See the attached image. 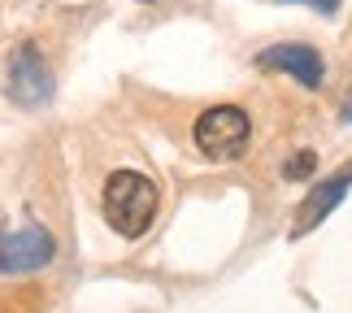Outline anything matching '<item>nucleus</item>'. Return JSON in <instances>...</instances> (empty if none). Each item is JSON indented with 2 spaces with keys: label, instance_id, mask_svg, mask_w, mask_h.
<instances>
[{
  "label": "nucleus",
  "instance_id": "obj_1",
  "mask_svg": "<svg viewBox=\"0 0 352 313\" xmlns=\"http://www.w3.org/2000/svg\"><path fill=\"white\" fill-rule=\"evenodd\" d=\"M157 217V187L135 170H118L104 183V222L122 239H140Z\"/></svg>",
  "mask_w": 352,
  "mask_h": 313
},
{
  "label": "nucleus",
  "instance_id": "obj_2",
  "mask_svg": "<svg viewBox=\"0 0 352 313\" xmlns=\"http://www.w3.org/2000/svg\"><path fill=\"white\" fill-rule=\"evenodd\" d=\"M192 135H196V148L209 161H235L252 140V122L235 105H213V109H205V114L196 118Z\"/></svg>",
  "mask_w": 352,
  "mask_h": 313
},
{
  "label": "nucleus",
  "instance_id": "obj_3",
  "mask_svg": "<svg viewBox=\"0 0 352 313\" xmlns=\"http://www.w3.org/2000/svg\"><path fill=\"white\" fill-rule=\"evenodd\" d=\"M57 257V239L44 226H18L0 230V274H35V270L52 266Z\"/></svg>",
  "mask_w": 352,
  "mask_h": 313
},
{
  "label": "nucleus",
  "instance_id": "obj_4",
  "mask_svg": "<svg viewBox=\"0 0 352 313\" xmlns=\"http://www.w3.org/2000/svg\"><path fill=\"white\" fill-rule=\"evenodd\" d=\"M52 96V70L39 57L35 44H18L9 57V100L22 109H35Z\"/></svg>",
  "mask_w": 352,
  "mask_h": 313
},
{
  "label": "nucleus",
  "instance_id": "obj_5",
  "mask_svg": "<svg viewBox=\"0 0 352 313\" xmlns=\"http://www.w3.org/2000/svg\"><path fill=\"white\" fill-rule=\"evenodd\" d=\"M256 65L261 70H278V74H292L300 87H322V74H327V65H322L318 48L309 44H274L265 52H256Z\"/></svg>",
  "mask_w": 352,
  "mask_h": 313
},
{
  "label": "nucleus",
  "instance_id": "obj_6",
  "mask_svg": "<svg viewBox=\"0 0 352 313\" xmlns=\"http://www.w3.org/2000/svg\"><path fill=\"white\" fill-rule=\"evenodd\" d=\"M348 187H352V166L340 170V174H331L327 183H318L314 192L305 196V205L296 209V222H292V235H309L318 222H327V213L340 205V200L348 196Z\"/></svg>",
  "mask_w": 352,
  "mask_h": 313
},
{
  "label": "nucleus",
  "instance_id": "obj_7",
  "mask_svg": "<svg viewBox=\"0 0 352 313\" xmlns=\"http://www.w3.org/2000/svg\"><path fill=\"white\" fill-rule=\"evenodd\" d=\"M314 170H318V157L314 153H296V157H287V166H283V179H287V183H300Z\"/></svg>",
  "mask_w": 352,
  "mask_h": 313
},
{
  "label": "nucleus",
  "instance_id": "obj_8",
  "mask_svg": "<svg viewBox=\"0 0 352 313\" xmlns=\"http://www.w3.org/2000/svg\"><path fill=\"white\" fill-rule=\"evenodd\" d=\"M300 5H314L318 13H335V9H340V0H300Z\"/></svg>",
  "mask_w": 352,
  "mask_h": 313
},
{
  "label": "nucleus",
  "instance_id": "obj_9",
  "mask_svg": "<svg viewBox=\"0 0 352 313\" xmlns=\"http://www.w3.org/2000/svg\"><path fill=\"white\" fill-rule=\"evenodd\" d=\"M340 118H344V122H352V96L344 100V109H340Z\"/></svg>",
  "mask_w": 352,
  "mask_h": 313
}]
</instances>
